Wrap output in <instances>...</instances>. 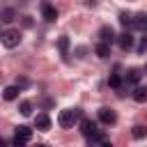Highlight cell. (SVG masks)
I'll return each mask as SVG.
<instances>
[{
	"label": "cell",
	"mask_w": 147,
	"mask_h": 147,
	"mask_svg": "<svg viewBox=\"0 0 147 147\" xmlns=\"http://www.w3.org/2000/svg\"><path fill=\"white\" fill-rule=\"evenodd\" d=\"M83 117V110L80 108H67V110H60V115H57V124L62 126V129H71L74 124H76V119H80Z\"/></svg>",
	"instance_id": "6da1fadb"
},
{
	"label": "cell",
	"mask_w": 147,
	"mask_h": 147,
	"mask_svg": "<svg viewBox=\"0 0 147 147\" xmlns=\"http://www.w3.org/2000/svg\"><path fill=\"white\" fill-rule=\"evenodd\" d=\"M2 44L7 46V48H14V46H18L21 44V32L18 30H14V28H9V30H5L2 32Z\"/></svg>",
	"instance_id": "7a4b0ae2"
},
{
	"label": "cell",
	"mask_w": 147,
	"mask_h": 147,
	"mask_svg": "<svg viewBox=\"0 0 147 147\" xmlns=\"http://www.w3.org/2000/svg\"><path fill=\"white\" fill-rule=\"evenodd\" d=\"M30 138H32V129L30 126H18L16 133H14V145L16 147H23L25 142H30Z\"/></svg>",
	"instance_id": "3957f363"
},
{
	"label": "cell",
	"mask_w": 147,
	"mask_h": 147,
	"mask_svg": "<svg viewBox=\"0 0 147 147\" xmlns=\"http://www.w3.org/2000/svg\"><path fill=\"white\" fill-rule=\"evenodd\" d=\"M80 133L85 136V138H90V136H94V133H99V129H96V122H92V119H80Z\"/></svg>",
	"instance_id": "277c9868"
},
{
	"label": "cell",
	"mask_w": 147,
	"mask_h": 147,
	"mask_svg": "<svg viewBox=\"0 0 147 147\" xmlns=\"http://www.w3.org/2000/svg\"><path fill=\"white\" fill-rule=\"evenodd\" d=\"M99 119L110 126V124L117 122V115H115V110H110V108H101V110H99Z\"/></svg>",
	"instance_id": "5b68a950"
},
{
	"label": "cell",
	"mask_w": 147,
	"mask_h": 147,
	"mask_svg": "<svg viewBox=\"0 0 147 147\" xmlns=\"http://www.w3.org/2000/svg\"><path fill=\"white\" fill-rule=\"evenodd\" d=\"M41 16L46 21H55L57 18V9L51 5V2H41Z\"/></svg>",
	"instance_id": "8992f818"
},
{
	"label": "cell",
	"mask_w": 147,
	"mask_h": 147,
	"mask_svg": "<svg viewBox=\"0 0 147 147\" xmlns=\"http://www.w3.org/2000/svg\"><path fill=\"white\" fill-rule=\"evenodd\" d=\"M99 39H101V41H106V44H113L117 37H115V30H113L110 25H103V28L99 30Z\"/></svg>",
	"instance_id": "52a82bcc"
},
{
	"label": "cell",
	"mask_w": 147,
	"mask_h": 147,
	"mask_svg": "<svg viewBox=\"0 0 147 147\" xmlns=\"http://www.w3.org/2000/svg\"><path fill=\"white\" fill-rule=\"evenodd\" d=\"M34 124H37L39 131H48V129H51V117H48L46 113H41V115L34 117Z\"/></svg>",
	"instance_id": "ba28073f"
},
{
	"label": "cell",
	"mask_w": 147,
	"mask_h": 147,
	"mask_svg": "<svg viewBox=\"0 0 147 147\" xmlns=\"http://www.w3.org/2000/svg\"><path fill=\"white\" fill-rule=\"evenodd\" d=\"M119 46H122V51H131L133 48V34L131 32L119 34Z\"/></svg>",
	"instance_id": "9c48e42d"
},
{
	"label": "cell",
	"mask_w": 147,
	"mask_h": 147,
	"mask_svg": "<svg viewBox=\"0 0 147 147\" xmlns=\"http://www.w3.org/2000/svg\"><path fill=\"white\" fill-rule=\"evenodd\" d=\"M140 78H142V71H140V69H136V67H133V69H129V71H126V83L138 85V83H140Z\"/></svg>",
	"instance_id": "30bf717a"
},
{
	"label": "cell",
	"mask_w": 147,
	"mask_h": 147,
	"mask_svg": "<svg viewBox=\"0 0 147 147\" xmlns=\"http://www.w3.org/2000/svg\"><path fill=\"white\" fill-rule=\"evenodd\" d=\"M131 96H133V101L145 103V101H147V87H136V90L131 92Z\"/></svg>",
	"instance_id": "8fae6325"
},
{
	"label": "cell",
	"mask_w": 147,
	"mask_h": 147,
	"mask_svg": "<svg viewBox=\"0 0 147 147\" xmlns=\"http://www.w3.org/2000/svg\"><path fill=\"white\" fill-rule=\"evenodd\" d=\"M2 96H5L7 101H14V99L18 96V85H9V87H5V90H2Z\"/></svg>",
	"instance_id": "7c38bea8"
},
{
	"label": "cell",
	"mask_w": 147,
	"mask_h": 147,
	"mask_svg": "<svg viewBox=\"0 0 147 147\" xmlns=\"http://www.w3.org/2000/svg\"><path fill=\"white\" fill-rule=\"evenodd\" d=\"M94 53H96L99 57H108V55H110V44H106V41H101V44H96V48H94Z\"/></svg>",
	"instance_id": "4fadbf2b"
},
{
	"label": "cell",
	"mask_w": 147,
	"mask_h": 147,
	"mask_svg": "<svg viewBox=\"0 0 147 147\" xmlns=\"http://www.w3.org/2000/svg\"><path fill=\"white\" fill-rule=\"evenodd\" d=\"M131 28H138V30H147V14H138L133 18V25Z\"/></svg>",
	"instance_id": "5bb4252c"
},
{
	"label": "cell",
	"mask_w": 147,
	"mask_h": 147,
	"mask_svg": "<svg viewBox=\"0 0 147 147\" xmlns=\"http://www.w3.org/2000/svg\"><path fill=\"white\" fill-rule=\"evenodd\" d=\"M57 48H60L62 55H67V51H69V37H60L57 39Z\"/></svg>",
	"instance_id": "9a60e30c"
},
{
	"label": "cell",
	"mask_w": 147,
	"mask_h": 147,
	"mask_svg": "<svg viewBox=\"0 0 147 147\" xmlns=\"http://www.w3.org/2000/svg\"><path fill=\"white\" fill-rule=\"evenodd\" d=\"M108 85L115 87V90H119V87H122V78H119V74H113V76L108 78Z\"/></svg>",
	"instance_id": "2e32d148"
},
{
	"label": "cell",
	"mask_w": 147,
	"mask_h": 147,
	"mask_svg": "<svg viewBox=\"0 0 147 147\" xmlns=\"http://www.w3.org/2000/svg\"><path fill=\"white\" fill-rule=\"evenodd\" d=\"M0 21H5V23H11V21H14V9H2V14H0Z\"/></svg>",
	"instance_id": "e0dca14e"
},
{
	"label": "cell",
	"mask_w": 147,
	"mask_h": 147,
	"mask_svg": "<svg viewBox=\"0 0 147 147\" xmlns=\"http://www.w3.org/2000/svg\"><path fill=\"white\" fill-rule=\"evenodd\" d=\"M119 23H122L124 28H131V25H133V18H131L126 11H122V14H119Z\"/></svg>",
	"instance_id": "ac0fdd59"
},
{
	"label": "cell",
	"mask_w": 147,
	"mask_h": 147,
	"mask_svg": "<svg viewBox=\"0 0 147 147\" xmlns=\"http://www.w3.org/2000/svg\"><path fill=\"white\" fill-rule=\"evenodd\" d=\"M21 115H25V117L32 115V103H30V101H23V103H21Z\"/></svg>",
	"instance_id": "d6986e66"
},
{
	"label": "cell",
	"mask_w": 147,
	"mask_h": 147,
	"mask_svg": "<svg viewBox=\"0 0 147 147\" xmlns=\"http://www.w3.org/2000/svg\"><path fill=\"white\" fill-rule=\"evenodd\" d=\"M145 136H147L145 126H133V138H145Z\"/></svg>",
	"instance_id": "ffe728a7"
},
{
	"label": "cell",
	"mask_w": 147,
	"mask_h": 147,
	"mask_svg": "<svg viewBox=\"0 0 147 147\" xmlns=\"http://www.w3.org/2000/svg\"><path fill=\"white\" fill-rule=\"evenodd\" d=\"M138 51H140V53H145V51H147V37H145V39L140 41V46H138Z\"/></svg>",
	"instance_id": "44dd1931"
},
{
	"label": "cell",
	"mask_w": 147,
	"mask_h": 147,
	"mask_svg": "<svg viewBox=\"0 0 147 147\" xmlns=\"http://www.w3.org/2000/svg\"><path fill=\"white\" fill-rule=\"evenodd\" d=\"M16 85H18V87H25V85H28V80H25V78H18V80H16Z\"/></svg>",
	"instance_id": "7402d4cb"
},
{
	"label": "cell",
	"mask_w": 147,
	"mask_h": 147,
	"mask_svg": "<svg viewBox=\"0 0 147 147\" xmlns=\"http://www.w3.org/2000/svg\"><path fill=\"white\" fill-rule=\"evenodd\" d=\"M2 145H5V140H2V138H0V147H2Z\"/></svg>",
	"instance_id": "603a6c76"
},
{
	"label": "cell",
	"mask_w": 147,
	"mask_h": 147,
	"mask_svg": "<svg viewBox=\"0 0 147 147\" xmlns=\"http://www.w3.org/2000/svg\"><path fill=\"white\" fill-rule=\"evenodd\" d=\"M0 37H2V32H0Z\"/></svg>",
	"instance_id": "cb8c5ba5"
}]
</instances>
